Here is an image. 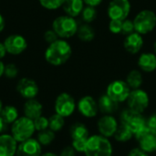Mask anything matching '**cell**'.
Returning a JSON list of instances; mask_svg holds the SVG:
<instances>
[{
	"label": "cell",
	"mask_w": 156,
	"mask_h": 156,
	"mask_svg": "<svg viewBox=\"0 0 156 156\" xmlns=\"http://www.w3.org/2000/svg\"><path fill=\"white\" fill-rule=\"evenodd\" d=\"M18 74V69L16 68V66L15 64H7L5 66V71H4V75L8 78V79H14L17 76Z\"/></svg>",
	"instance_id": "cell-33"
},
{
	"label": "cell",
	"mask_w": 156,
	"mask_h": 156,
	"mask_svg": "<svg viewBox=\"0 0 156 156\" xmlns=\"http://www.w3.org/2000/svg\"><path fill=\"white\" fill-rule=\"evenodd\" d=\"M154 54L156 55V41L154 42Z\"/></svg>",
	"instance_id": "cell-46"
},
{
	"label": "cell",
	"mask_w": 156,
	"mask_h": 156,
	"mask_svg": "<svg viewBox=\"0 0 156 156\" xmlns=\"http://www.w3.org/2000/svg\"><path fill=\"white\" fill-rule=\"evenodd\" d=\"M2 109H3V104H2V101H1V100H0V112H1V111H2Z\"/></svg>",
	"instance_id": "cell-47"
},
{
	"label": "cell",
	"mask_w": 156,
	"mask_h": 156,
	"mask_svg": "<svg viewBox=\"0 0 156 156\" xmlns=\"http://www.w3.org/2000/svg\"><path fill=\"white\" fill-rule=\"evenodd\" d=\"M78 23L74 17L69 16H61L57 17L52 24V29L61 38H69L78 32Z\"/></svg>",
	"instance_id": "cell-6"
},
{
	"label": "cell",
	"mask_w": 156,
	"mask_h": 156,
	"mask_svg": "<svg viewBox=\"0 0 156 156\" xmlns=\"http://www.w3.org/2000/svg\"><path fill=\"white\" fill-rule=\"evenodd\" d=\"M126 103L127 108L139 113H144L150 105V97L148 93L141 88L132 90Z\"/></svg>",
	"instance_id": "cell-7"
},
{
	"label": "cell",
	"mask_w": 156,
	"mask_h": 156,
	"mask_svg": "<svg viewBox=\"0 0 156 156\" xmlns=\"http://www.w3.org/2000/svg\"><path fill=\"white\" fill-rule=\"evenodd\" d=\"M40 5L48 10H55L62 6L65 0H38Z\"/></svg>",
	"instance_id": "cell-31"
},
{
	"label": "cell",
	"mask_w": 156,
	"mask_h": 156,
	"mask_svg": "<svg viewBox=\"0 0 156 156\" xmlns=\"http://www.w3.org/2000/svg\"><path fill=\"white\" fill-rule=\"evenodd\" d=\"M139 68L145 72H152L156 69V55L153 53H144L138 59Z\"/></svg>",
	"instance_id": "cell-23"
},
{
	"label": "cell",
	"mask_w": 156,
	"mask_h": 156,
	"mask_svg": "<svg viewBox=\"0 0 156 156\" xmlns=\"http://www.w3.org/2000/svg\"><path fill=\"white\" fill-rule=\"evenodd\" d=\"M119 122L121 124L126 126L129 130H131L134 136L147 127L146 117L144 115V113L136 112L129 108H126L121 112Z\"/></svg>",
	"instance_id": "cell-3"
},
{
	"label": "cell",
	"mask_w": 156,
	"mask_h": 156,
	"mask_svg": "<svg viewBox=\"0 0 156 156\" xmlns=\"http://www.w3.org/2000/svg\"><path fill=\"white\" fill-rule=\"evenodd\" d=\"M83 4V0H65L62 7L68 16L75 17L81 14L84 8Z\"/></svg>",
	"instance_id": "cell-22"
},
{
	"label": "cell",
	"mask_w": 156,
	"mask_h": 156,
	"mask_svg": "<svg viewBox=\"0 0 156 156\" xmlns=\"http://www.w3.org/2000/svg\"><path fill=\"white\" fill-rule=\"evenodd\" d=\"M5 64L0 60V78L4 75V71H5Z\"/></svg>",
	"instance_id": "cell-43"
},
{
	"label": "cell",
	"mask_w": 156,
	"mask_h": 156,
	"mask_svg": "<svg viewBox=\"0 0 156 156\" xmlns=\"http://www.w3.org/2000/svg\"><path fill=\"white\" fill-rule=\"evenodd\" d=\"M37 140L42 146H48L51 144L53 141L55 140V133L51 131L50 129L41 131L38 133Z\"/></svg>",
	"instance_id": "cell-29"
},
{
	"label": "cell",
	"mask_w": 156,
	"mask_h": 156,
	"mask_svg": "<svg viewBox=\"0 0 156 156\" xmlns=\"http://www.w3.org/2000/svg\"><path fill=\"white\" fill-rule=\"evenodd\" d=\"M69 134L71 138V146L77 153L83 154L88 139L90 136L89 128L82 122H76L70 127Z\"/></svg>",
	"instance_id": "cell-5"
},
{
	"label": "cell",
	"mask_w": 156,
	"mask_h": 156,
	"mask_svg": "<svg viewBox=\"0 0 156 156\" xmlns=\"http://www.w3.org/2000/svg\"><path fill=\"white\" fill-rule=\"evenodd\" d=\"M133 138H134V134L133 133V132L131 130H129L126 126H124L121 123L112 137V139L119 144L129 143Z\"/></svg>",
	"instance_id": "cell-24"
},
{
	"label": "cell",
	"mask_w": 156,
	"mask_h": 156,
	"mask_svg": "<svg viewBox=\"0 0 156 156\" xmlns=\"http://www.w3.org/2000/svg\"><path fill=\"white\" fill-rule=\"evenodd\" d=\"M4 27H5V19H4L3 16L0 14V32L3 31Z\"/></svg>",
	"instance_id": "cell-42"
},
{
	"label": "cell",
	"mask_w": 156,
	"mask_h": 156,
	"mask_svg": "<svg viewBox=\"0 0 156 156\" xmlns=\"http://www.w3.org/2000/svg\"><path fill=\"white\" fill-rule=\"evenodd\" d=\"M58 156H77V152L72 146H66L62 149Z\"/></svg>",
	"instance_id": "cell-39"
},
{
	"label": "cell",
	"mask_w": 156,
	"mask_h": 156,
	"mask_svg": "<svg viewBox=\"0 0 156 156\" xmlns=\"http://www.w3.org/2000/svg\"><path fill=\"white\" fill-rule=\"evenodd\" d=\"M126 156H150V154H148L147 153H145L144 151H143L141 148L137 146L130 149Z\"/></svg>",
	"instance_id": "cell-38"
},
{
	"label": "cell",
	"mask_w": 156,
	"mask_h": 156,
	"mask_svg": "<svg viewBox=\"0 0 156 156\" xmlns=\"http://www.w3.org/2000/svg\"><path fill=\"white\" fill-rule=\"evenodd\" d=\"M122 20H116V19H111V22L109 24V29L113 34H119L122 33Z\"/></svg>",
	"instance_id": "cell-34"
},
{
	"label": "cell",
	"mask_w": 156,
	"mask_h": 156,
	"mask_svg": "<svg viewBox=\"0 0 156 156\" xmlns=\"http://www.w3.org/2000/svg\"><path fill=\"white\" fill-rule=\"evenodd\" d=\"M131 4L129 0H112L108 6V15L111 19L125 20L130 14Z\"/></svg>",
	"instance_id": "cell-14"
},
{
	"label": "cell",
	"mask_w": 156,
	"mask_h": 156,
	"mask_svg": "<svg viewBox=\"0 0 156 156\" xmlns=\"http://www.w3.org/2000/svg\"><path fill=\"white\" fill-rule=\"evenodd\" d=\"M77 108L76 101L74 98L67 92H62L60 93L54 104V109H55V113H58L61 115L64 118H68L71 116Z\"/></svg>",
	"instance_id": "cell-9"
},
{
	"label": "cell",
	"mask_w": 156,
	"mask_h": 156,
	"mask_svg": "<svg viewBox=\"0 0 156 156\" xmlns=\"http://www.w3.org/2000/svg\"><path fill=\"white\" fill-rule=\"evenodd\" d=\"M119 104L106 93L101 95L98 100V107L101 114L114 115L119 111Z\"/></svg>",
	"instance_id": "cell-20"
},
{
	"label": "cell",
	"mask_w": 156,
	"mask_h": 156,
	"mask_svg": "<svg viewBox=\"0 0 156 156\" xmlns=\"http://www.w3.org/2000/svg\"><path fill=\"white\" fill-rule=\"evenodd\" d=\"M84 3H86L88 5H90V6H97L99 5L103 0H83Z\"/></svg>",
	"instance_id": "cell-40"
},
{
	"label": "cell",
	"mask_w": 156,
	"mask_h": 156,
	"mask_svg": "<svg viewBox=\"0 0 156 156\" xmlns=\"http://www.w3.org/2000/svg\"><path fill=\"white\" fill-rule=\"evenodd\" d=\"M138 147L148 154L156 153V134L147 127L134 136Z\"/></svg>",
	"instance_id": "cell-13"
},
{
	"label": "cell",
	"mask_w": 156,
	"mask_h": 156,
	"mask_svg": "<svg viewBox=\"0 0 156 156\" xmlns=\"http://www.w3.org/2000/svg\"><path fill=\"white\" fill-rule=\"evenodd\" d=\"M134 31V24L133 21L125 19L122 21V33L123 35H130L133 33Z\"/></svg>",
	"instance_id": "cell-35"
},
{
	"label": "cell",
	"mask_w": 156,
	"mask_h": 156,
	"mask_svg": "<svg viewBox=\"0 0 156 156\" xmlns=\"http://www.w3.org/2000/svg\"><path fill=\"white\" fill-rule=\"evenodd\" d=\"M71 53L70 45L63 39H58L54 43L49 44L45 52V58L53 66H60L69 59Z\"/></svg>",
	"instance_id": "cell-1"
},
{
	"label": "cell",
	"mask_w": 156,
	"mask_h": 156,
	"mask_svg": "<svg viewBox=\"0 0 156 156\" xmlns=\"http://www.w3.org/2000/svg\"><path fill=\"white\" fill-rule=\"evenodd\" d=\"M35 131L34 121L26 116L19 117L11 126V135L18 143L31 138Z\"/></svg>",
	"instance_id": "cell-4"
},
{
	"label": "cell",
	"mask_w": 156,
	"mask_h": 156,
	"mask_svg": "<svg viewBox=\"0 0 156 156\" xmlns=\"http://www.w3.org/2000/svg\"><path fill=\"white\" fill-rule=\"evenodd\" d=\"M143 45L144 39L142 37V35L137 32H133L130 35H127L123 42L125 50L131 54L138 53L143 48Z\"/></svg>",
	"instance_id": "cell-19"
},
{
	"label": "cell",
	"mask_w": 156,
	"mask_h": 156,
	"mask_svg": "<svg viewBox=\"0 0 156 156\" xmlns=\"http://www.w3.org/2000/svg\"><path fill=\"white\" fill-rule=\"evenodd\" d=\"M5 124L4 123V122L2 121V119L0 118V133L3 131V129H4V126H5Z\"/></svg>",
	"instance_id": "cell-45"
},
{
	"label": "cell",
	"mask_w": 156,
	"mask_h": 156,
	"mask_svg": "<svg viewBox=\"0 0 156 156\" xmlns=\"http://www.w3.org/2000/svg\"><path fill=\"white\" fill-rule=\"evenodd\" d=\"M34 125H35L36 131L41 132V131L47 130L48 129V119L41 115L34 120Z\"/></svg>",
	"instance_id": "cell-32"
},
{
	"label": "cell",
	"mask_w": 156,
	"mask_h": 156,
	"mask_svg": "<svg viewBox=\"0 0 156 156\" xmlns=\"http://www.w3.org/2000/svg\"><path fill=\"white\" fill-rule=\"evenodd\" d=\"M40 156H58V154H54V153H45L43 154H41Z\"/></svg>",
	"instance_id": "cell-44"
},
{
	"label": "cell",
	"mask_w": 156,
	"mask_h": 156,
	"mask_svg": "<svg viewBox=\"0 0 156 156\" xmlns=\"http://www.w3.org/2000/svg\"><path fill=\"white\" fill-rule=\"evenodd\" d=\"M42 145L37 140L29 138L19 143L16 149V156H40L42 154Z\"/></svg>",
	"instance_id": "cell-16"
},
{
	"label": "cell",
	"mask_w": 156,
	"mask_h": 156,
	"mask_svg": "<svg viewBox=\"0 0 156 156\" xmlns=\"http://www.w3.org/2000/svg\"><path fill=\"white\" fill-rule=\"evenodd\" d=\"M78 112L86 119L96 118L100 112L98 107V101L91 96L86 95L80 99L77 103Z\"/></svg>",
	"instance_id": "cell-12"
},
{
	"label": "cell",
	"mask_w": 156,
	"mask_h": 156,
	"mask_svg": "<svg viewBox=\"0 0 156 156\" xmlns=\"http://www.w3.org/2000/svg\"><path fill=\"white\" fill-rule=\"evenodd\" d=\"M132 90L124 80H114L111 82L106 90V94L118 103L125 102Z\"/></svg>",
	"instance_id": "cell-11"
},
{
	"label": "cell",
	"mask_w": 156,
	"mask_h": 156,
	"mask_svg": "<svg viewBox=\"0 0 156 156\" xmlns=\"http://www.w3.org/2000/svg\"><path fill=\"white\" fill-rule=\"evenodd\" d=\"M135 32L144 35L154 29L156 26V15L152 10H143L133 20Z\"/></svg>",
	"instance_id": "cell-8"
},
{
	"label": "cell",
	"mask_w": 156,
	"mask_h": 156,
	"mask_svg": "<svg viewBox=\"0 0 156 156\" xmlns=\"http://www.w3.org/2000/svg\"><path fill=\"white\" fill-rule=\"evenodd\" d=\"M126 83L129 85L131 90H136L140 89L144 82V78L142 73L139 70L133 69L129 72V74L126 77Z\"/></svg>",
	"instance_id": "cell-26"
},
{
	"label": "cell",
	"mask_w": 156,
	"mask_h": 156,
	"mask_svg": "<svg viewBox=\"0 0 156 156\" xmlns=\"http://www.w3.org/2000/svg\"><path fill=\"white\" fill-rule=\"evenodd\" d=\"M120 125L119 120L112 114H102L101 117H99L96 128L99 134L112 139L117 131L118 127Z\"/></svg>",
	"instance_id": "cell-10"
},
{
	"label": "cell",
	"mask_w": 156,
	"mask_h": 156,
	"mask_svg": "<svg viewBox=\"0 0 156 156\" xmlns=\"http://www.w3.org/2000/svg\"><path fill=\"white\" fill-rule=\"evenodd\" d=\"M113 153L114 149L111 139L95 133L88 139L83 154L85 156H113Z\"/></svg>",
	"instance_id": "cell-2"
},
{
	"label": "cell",
	"mask_w": 156,
	"mask_h": 156,
	"mask_svg": "<svg viewBox=\"0 0 156 156\" xmlns=\"http://www.w3.org/2000/svg\"><path fill=\"white\" fill-rule=\"evenodd\" d=\"M58 36L57 35V33L53 29L47 30L44 33V38H45L46 42H48V44H52L55 41H57L58 39Z\"/></svg>",
	"instance_id": "cell-37"
},
{
	"label": "cell",
	"mask_w": 156,
	"mask_h": 156,
	"mask_svg": "<svg viewBox=\"0 0 156 156\" xmlns=\"http://www.w3.org/2000/svg\"><path fill=\"white\" fill-rule=\"evenodd\" d=\"M64 125H65V118L58 113H55L48 118V129H50L54 133L61 131Z\"/></svg>",
	"instance_id": "cell-28"
},
{
	"label": "cell",
	"mask_w": 156,
	"mask_h": 156,
	"mask_svg": "<svg viewBox=\"0 0 156 156\" xmlns=\"http://www.w3.org/2000/svg\"><path fill=\"white\" fill-rule=\"evenodd\" d=\"M6 49H5V47L4 45V43H0V60L5 56L6 54Z\"/></svg>",
	"instance_id": "cell-41"
},
{
	"label": "cell",
	"mask_w": 156,
	"mask_h": 156,
	"mask_svg": "<svg viewBox=\"0 0 156 156\" xmlns=\"http://www.w3.org/2000/svg\"><path fill=\"white\" fill-rule=\"evenodd\" d=\"M146 126L151 132L156 134V112L146 118Z\"/></svg>",
	"instance_id": "cell-36"
},
{
	"label": "cell",
	"mask_w": 156,
	"mask_h": 156,
	"mask_svg": "<svg viewBox=\"0 0 156 156\" xmlns=\"http://www.w3.org/2000/svg\"><path fill=\"white\" fill-rule=\"evenodd\" d=\"M78 37L80 40L82 41H91L94 37H95V32L93 30V28L88 25V24H84L81 25L79 28H78Z\"/></svg>",
	"instance_id": "cell-27"
},
{
	"label": "cell",
	"mask_w": 156,
	"mask_h": 156,
	"mask_svg": "<svg viewBox=\"0 0 156 156\" xmlns=\"http://www.w3.org/2000/svg\"><path fill=\"white\" fill-rule=\"evenodd\" d=\"M42 112H43V106L36 99L27 100L24 105V116L33 121L37 117L41 116Z\"/></svg>",
	"instance_id": "cell-21"
},
{
	"label": "cell",
	"mask_w": 156,
	"mask_h": 156,
	"mask_svg": "<svg viewBox=\"0 0 156 156\" xmlns=\"http://www.w3.org/2000/svg\"><path fill=\"white\" fill-rule=\"evenodd\" d=\"M17 92L25 99H35L38 93V86L37 82L29 78L21 79L16 85Z\"/></svg>",
	"instance_id": "cell-17"
},
{
	"label": "cell",
	"mask_w": 156,
	"mask_h": 156,
	"mask_svg": "<svg viewBox=\"0 0 156 156\" xmlns=\"http://www.w3.org/2000/svg\"><path fill=\"white\" fill-rule=\"evenodd\" d=\"M97 16V12L94 6H90V5H87L86 7L83 8L82 12H81V16L82 19L86 22V23H90L92 22Z\"/></svg>",
	"instance_id": "cell-30"
},
{
	"label": "cell",
	"mask_w": 156,
	"mask_h": 156,
	"mask_svg": "<svg viewBox=\"0 0 156 156\" xmlns=\"http://www.w3.org/2000/svg\"><path fill=\"white\" fill-rule=\"evenodd\" d=\"M4 45L5 47L6 52L11 55H19L23 53L27 48V39L18 34H13L8 36L5 41Z\"/></svg>",
	"instance_id": "cell-15"
},
{
	"label": "cell",
	"mask_w": 156,
	"mask_h": 156,
	"mask_svg": "<svg viewBox=\"0 0 156 156\" xmlns=\"http://www.w3.org/2000/svg\"><path fill=\"white\" fill-rule=\"evenodd\" d=\"M17 145V141L11 134L0 135V156H14Z\"/></svg>",
	"instance_id": "cell-18"
},
{
	"label": "cell",
	"mask_w": 156,
	"mask_h": 156,
	"mask_svg": "<svg viewBox=\"0 0 156 156\" xmlns=\"http://www.w3.org/2000/svg\"><path fill=\"white\" fill-rule=\"evenodd\" d=\"M0 118L4 122L5 124H12L14 123L18 117V111L15 106L7 105L3 107L0 112Z\"/></svg>",
	"instance_id": "cell-25"
}]
</instances>
